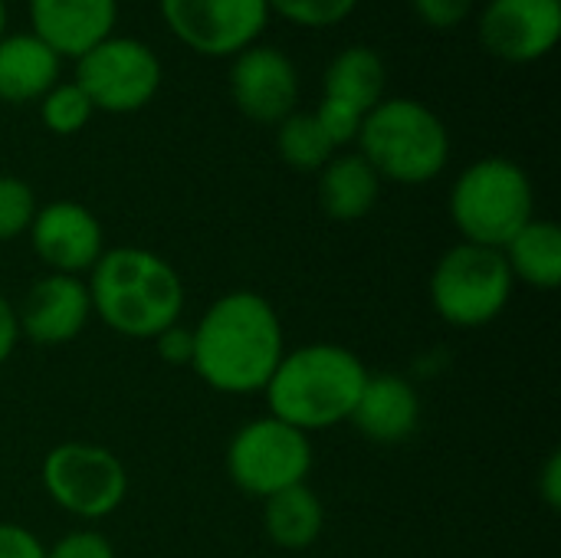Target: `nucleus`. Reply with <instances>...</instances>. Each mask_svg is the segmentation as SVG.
<instances>
[{"mask_svg": "<svg viewBox=\"0 0 561 558\" xmlns=\"http://www.w3.org/2000/svg\"><path fill=\"white\" fill-rule=\"evenodd\" d=\"M191 332V368L220 395L263 391L286 355L283 322L273 303L253 289H233L214 299Z\"/></svg>", "mask_w": 561, "mask_h": 558, "instance_id": "nucleus-1", "label": "nucleus"}, {"mask_svg": "<svg viewBox=\"0 0 561 558\" xmlns=\"http://www.w3.org/2000/svg\"><path fill=\"white\" fill-rule=\"evenodd\" d=\"M85 286L92 316L125 339H154L184 312V283L178 270L141 247L105 250Z\"/></svg>", "mask_w": 561, "mask_h": 558, "instance_id": "nucleus-2", "label": "nucleus"}, {"mask_svg": "<svg viewBox=\"0 0 561 558\" xmlns=\"http://www.w3.org/2000/svg\"><path fill=\"white\" fill-rule=\"evenodd\" d=\"M365 378L368 368L345 345L309 342L283 355L263 395L273 418L302 434H312L352 418Z\"/></svg>", "mask_w": 561, "mask_h": 558, "instance_id": "nucleus-3", "label": "nucleus"}, {"mask_svg": "<svg viewBox=\"0 0 561 558\" xmlns=\"http://www.w3.org/2000/svg\"><path fill=\"white\" fill-rule=\"evenodd\" d=\"M358 155L381 181L427 184L450 161V132L444 118L417 99H381L362 122Z\"/></svg>", "mask_w": 561, "mask_h": 558, "instance_id": "nucleus-4", "label": "nucleus"}, {"mask_svg": "<svg viewBox=\"0 0 561 558\" xmlns=\"http://www.w3.org/2000/svg\"><path fill=\"white\" fill-rule=\"evenodd\" d=\"M533 217V181L510 158H480L467 164L450 187V220L463 243L503 250Z\"/></svg>", "mask_w": 561, "mask_h": 558, "instance_id": "nucleus-5", "label": "nucleus"}, {"mask_svg": "<svg viewBox=\"0 0 561 558\" xmlns=\"http://www.w3.org/2000/svg\"><path fill=\"white\" fill-rule=\"evenodd\" d=\"M513 273L503 250L457 243L431 273V303L437 316L457 329H480L503 316L513 299Z\"/></svg>", "mask_w": 561, "mask_h": 558, "instance_id": "nucleus-6", "label": "nucleus"}, {"mask_svg": "<svg viewBox=\"0 0 561 558\" xmlns=\"http://www.w3.org/2000/svg\"><path fill=\"white\" fill-rule=\"evenodd\" d=\"M46 497L76 520H105L128 497L125 464L102 444L66 441L56 444L43 460Z\"/></svg>", "mask_w": 561, "mask_h": 558, "instance_id": "nucleus-7", "label": "nucleus"}, {"mask_svg": "<svg viewBox=\"0 0 561 558\" xmlns=\"http://www.w3.org/2000/svg\"><path fill=\"white\" fill-rule=\"evenodd\" d=\"M309 470H312L309 434L289 428L273 414L247 421L227 447L230 480L256 500H270L279 490L306 483Z\"/></svg>", "mask_w": 561, "mask_h": 558, "instance_id": "nucleus-8", "label": "nucleus"}, {"mask_svg": "<svg viewBox=\"0 0 561 558\" xmlns=\"http://www.w3.org/2000/svg\"><path fill=\"white\" fill-rule=\"evenodd\" d=\"M161 79L164 69L158 53L148 43L118 33H112L85 56H79L72 76V82L92 102V109L112 115H128L145 109L158 95Z\"/></svg>", "mask_w": 561, "mask_h": 558, "instance_id": "nucleus-9", "label": "nucleus"}, {"mask_svg": "<svg viewBox=\"0 0 561 558\" xmlns=\"http://www.w3.org/2000/svg\"><path fill=\"white\" fill-rule=\"evenodd\" d=\"M158 10L181 46L210 59L250 49L273 16L266 0H158Z\"/></svg>", "mask_w": 561, "mask_h": 558, "instance_id": "nucleus-10", "label": "nucleus"}, {"mask_svg": "<svg viewBox=\"0 0 561 558\" xmlns=\"http://www.w3.org/2000/svg\"><path fill=\"white\" fill-rule=\"evenodd\" d=\"M561 36V0H486L480 43L503 62H539Z\"/></svg>", "mask_w": 561, "mask_h": 558, "instance_id": "nucleus-11", "label": "nucleus"}, {"mask_svg": "<svg viewBox=\"0 0 561 558\" xmlns=\"http://www.w3.org/2000/svg\"><path fill=\"white\" fill-rule=\"evenodd\" d=\"M33 253L49 273L85 276L105 253V234L99 217L79 201H49L36 207L30 224Z\"/></svg>", "mask_w": 561, "mask_h": 558, "instance_id": "nucleus-12", "label": "nucleus"}, {"mask_svg": "<svg viewBox=\"0 0 561 558\" xmlns=\"http://www.w3.org/2000/svg\"><path fill=\"white\" fill-rule=\"evenodd\" d=\"M230 95L250 122L279 125L299 109V69L283 49L253 43L233 56Z\"/></svg>", "mask_w": 561, "mask_h": 558, "instance_id": "nucleus-13", "label": "nucleus"}, {"mask_svg": "<svg viewBox=\"0 0 561 558\" xmlns=\"http://www.w3.org/2000/svg\"><path fill=\"white\" fill-rule=\"evenodd\" d=\"M89 316L92 299L85 280L62 273H46L43 280H36L26 289L23 306L16 309L20 335H26L36 345H66L79 339Z\"/></svg>", "mask_w": 561, "mask_h": 558, "instance_id": "nucleus-14", "label": "nucleus"}, {"mask_svg": "<svg viewBox=\"0 0 561 558\" xmlns=\"http://www.w3.org/2000/svg\"><path fill=\"white\" fill-rule=\"evenodd\" d=\"M26 16L59 59H79L115 33L118 0H26Z\"/></svg>", "mask_w": 561, "mask_h": 558, "instance_id": "nucleus-15", "label": "nucleus"}, {"mask_svg": "<svg viewBox=\"0 0 561 558\" xmlns=\"http://www.w3.org/2000/svg\"><path fill=\"white\" fill-rule=\"evenodd\" d=\"M348 421L375 444H401L421 424V398L401 375H368Z\"/></svg>", "mask_w": 561, "mask_h": 558, "instance_id": "nucleus-16", "label": "nucleus"}, {"mask_svg": "<svg viewBox=\"0 0 561 558\" xmlns=\"http://www.w3.org/2000/svg\"><path fill=\"white\" fill-rule=\"evenodd\" d=\"M62 72V59L30 30L0 39V102H39Z\"/></svg>", "mask_w": 561, "mask_h": 558, "instance_id": "nucleus-17", "label": "nucleus"}, {"mask_svg": "<svg viewBox=\"0 0 561 558\" xmlns=\"http://www.w3.org/2000/svg\"><path fill=\"white\" fill-rule=\"evenodd\" d=\"M378 197H381V178L358 151L332 155L329 164L319 171V207L339 224L368 217Z\"/></svg>", "mask_w": 561, "mask_h": 558, "instance_id": "nucleus-18", "label": "nucleus"}, {"mask_svg": "<svg viewBox=\"0 0 561 558\" xmlns=\"http://www.w3.org/2000/svg\"><path fill=\"white\" fill-rule=\"evenodd\" d=\"M263 529L279 549H309L325 529V506L319 493L306 483L279 490L263 500Z\"/></svg>", "mask_w": 561, "mask_h": 558, "instance_id": "nucleus-19", "label": "nucleus"}, {"mask_svg": "<svg viewBox=\"0 0 561 558\" xmlns=\"http://www.w3.org/2000/svg\"><path fill=\"white\" fill-rule=\"evenodd\" d=\"M385 82H388L385 59L371 46H348L329 62L322 79V95L339 99L368 115L385 99Z\"/></svg>", "mask_w": 561, "mask_h": 558, "instance_id": "nucleus-20", "label": "nucleus"}, {"mask_svg": "<svg viewBox=\"0 0 561 558\" xmlns=\"http://www.w3.org/2000/svg\"><path fill=\"white\" fill-rule=\"evenodd\" d=\"M506 266L513 280L536 289H556L561 283V230L559 224L533 217L506 247Z\"/></svg>", "mask_w": 561, "mask_h": 558, "instance_id": "nucleus-21", "label": "nucleus"}, {"mask_svg": "<svg viewBox=\"0 0 561 558\" xmlns=\"http://www.w3.org/2000/svg\"><path fill=\"white\" fill-rule=\"evenodd\" d=\"M276 151L293 171H322L335 148L322 135L312 112H293L276 125Z\"/></svg>", "mask_w": 561, "mask_h": 558, "instance_id": "nucleus-22", "label": "nucleus"}, {"mask_svg": "<svg viewBox=\"0 0 561 558\" xmlns=\"http://www.w3.org/2000/svg\"><path fill=\"white\" fill-rule=\"evenodd\" d=\"M95 109L85 99V92L72 82V79H59L43 99H39V118L46 125V132L53 135H79L89 122H92Z\"/></svg>", "mask_w": 561, "mask_h": 558, "instance_id": "nucleus-23", "label": "nucleus"}, {"mask_svg": "<svg viewBox=\"0 0 561 558\" xmlns=\"http://www.w3.org/2000/svg\"><path fill=\"white\" fill-rule=\"evenodd\" d=\"M266 3H270V13L302 30L339 26L358 10V0H266Z\"/></svg>", "mask_w": 561, "mask_h": 558, "instance_id": "nucleus-24", "label": "nucleus"}, {"mask_svg": "<svg viewBox=\"0 0 561 558\" xmlns=\"http://www.w3.org/2000/svg\"><path fill=\"white\" fill-rule=\"evenodd\" d=\"M36 217V194L16 174H0V243L16 240Z\"/></svg>", "mask_w": 561, "mask_h": 558, "instance_id": "nucleus-25", "label": "nucleus"}, {"mask_svg": "<svg viewBox=\"0 0 561 558\" xmlns=\"http://www.w3.org/2000/svg\"><path fill=\"white\" fill-rule=\"evenodd\" d=\"M316 122L322 128V135L329 138L332 148H345V145H355L358 141V132H362V122H365V112L339 102V99H325L316 105Z\"/></svg>", "mask_w": 561, "mask_h": 558, "instance_id": "nucleus-26", "label": "nucleus"}, {"mask_svg": "<svg viewBox=\"0 0 561 558\" xmlns=\"http://www.w3.org/2000/svg\"><path fill=\"white\" fill-rule=\"evenodd\" d=\"M46 558H115V546L95 529H79L53 543Z\"/></svg>", "mask_w": 561, "mask_h": 558, "instance_id": "nucleus-27", "label": "nucleus"}, {"mask_svg": "<svg viewBox=\"0 0 561 558\" xmlns=\"http://www.w3.org/2000/svg\"><path fill=\"white\" fill-rule=\"evenodd\" d=\"M411 7L421 16V23L434 30H450L460 26L467 16H473L477 0H411Z\"/></svg>", "mask_w": 561, "mask_h": 558, "instance_id": "nucleus-28", "label": "nucleus"}, {"mask_svg": "<svg viewBox=\"0 0 561 558\" xmlns=\"http://www.w3.org/2000/svg\"><path fill=\"white\" fill-rule=\"evenodd\" d=\"M151 342H154L158 358L168 362V365H178V368H181V365H191V358H194V332L184 329L181 322L168 326V329L158 332Z\"/></svg>", "mask_w": 561, "mask_h": 558, "instance_id": "nucleus-29", "label": "nucleus"}, {"mask_svg": "<svg viewBox=\"0 0 561 558\" xmlns=\"http://www.w3.org/2000/svg\"><path fill=\"white\" fill-rule=\"evenodd\" d=\"M0 558H46V546L20 523H0Z\"/></svg>", "mask_w": 561, "mask_h": 558, "instance_id": "nucleus-30", "label": "nucleus"}, {"mask_svg": "<svg viewBox=\"0 0 561 558\" xmlns=\"http://www.w3.org/2000/svg\"><path fill=\"white\" fill-rule=\"evenodd\" d=\"M16 342H20V319H16V306H13L7 296H0V365L13 355Z\"/></svg>", "mask_w": 561, "mask_h": 558, "instance_id": "nucleus-31", "label": "nucleus"}, {"mask_svg": "<svg viewBox=\"0 0 561 558\" xmlns=\"http://www.w3.org/2000/svg\"><path fill=\"white\" fill-rule=\"evenodd\" d=\"M539 497L549 510H559L561 506V454H552L542 467V477H539Z\"/></svg>", "mask_w": 561, "mask_h": 558, "instance_id": "nucleus-32", "label": "nucleus"}, {"mask_svg": "<svg viewBox=\"0 0 561 558\" xmlns=\"http://www.w3.org/2000/svg\"><path fill=\"white\" fill-rule=\"evenodd\" d=\"M7 36V0H0V39Z\"/></svg>", "mask_w": 561, "mask_h": 558, "instance_id": "nucleus-33", "label": "nucleus"}]
</instances>
